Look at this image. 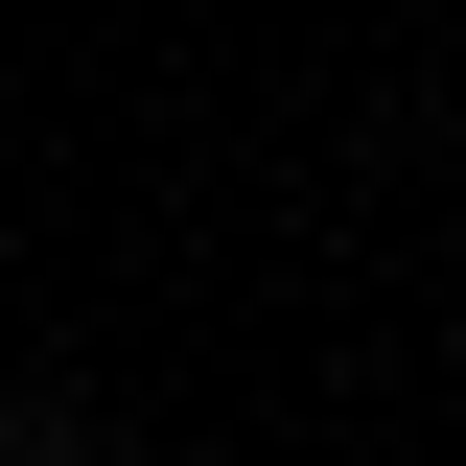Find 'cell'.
<instances>
[{
    "label": "cell",
    "mask_w": 466,
    "mask_h": 466,
    "mask_svg": "<svg viewBox=\"0 0 466 466\" xmlns=\"http://www.w3.org/2000/svg\"><path fill=\"white\" fill-rule=\"evenodd\" d=\"M0 466H94V443H0Z\"/></svg>",
    "instance_id": "6da1fadb"
}]
</instances>
